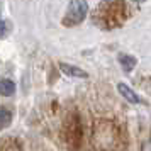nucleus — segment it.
<instances>
[{"label":"nucleus","mask_w":151,"mask_h":151,"mask_svg":"<svg viewBox=\"0 0 151 151\" xmlns=\"http://www.w3.org/2000/svg\"><path fill=\"white\" fill-rule=\"evenodd\" d=\"M87 12H88L87 0H71L68 9H66V15L63 19V24L65 26H78L85 21Z\"/></svg>","instance_id":"1"},{"label":"nucleus","mask_w":151,"mask_h":151,"mask_svg":"<svg viewBox=\"0 0 151 151\" xmlns=\"http://www.w3.org/2000/svg\"><path fill=\"white\" fill-rule=\"evenodd\" d=\"M117 92H119L127 102H131V104H143V99L137 95L132 88H129L126 83H117Z\"/></svg>","instance_id":"2"},{"label":"nucleus","mask_w":151,"mask_h":151,"mask_svg":"<svg viewBox=\"0 0 151 151\" xmlns=\"http://www.w3.org/2000/svg\"><path fill=\"white\" fill-rule=\"evenodd\" d=\"M60 70H61L65 75L75 76V78H87L88 76L87 71H83L82 68H78L75 65H68V63H60Z\"/></svg>","instance_id":"3"},{"label":"nucleus","mask_w":151,"mask_h":151,"mask_svg":"<svg viewBox=\"0 0 151 151\" xmlns=\"http://www.w3.org/2000/svg\"><path fill=\"white\" fill-rule=\"evenodd\" d=\"M119 63H121V66H122L124 71H127V73H131L132 70H134V66L137 65V60L134 58V56L131 55H119Z\"/></svg>","instance_id":"4"},{"label":"nucleus","mask_w":151,"mask_h":151,"mask_svg":"<svg viewBox=\"0 0 151 151\" xmlns=\"http://www.w3.org/2000/svg\"><path fill=\"white\" fill-rule=\"evenodd\" d=\"M15 93V83L9 78H4L0 80V95L4 97H10Z\"/></svg>","instance_id":"5"},{"label":"nucleus","mask_w":151,"mask_h":151,"mask_svg":"<svg viewBox=\"0 0 151 151\" xmlns=\"http://www.w3.org/2000/svg\"><path fill=\"white\" fill-rule=\"evenodd\" d=\"M10 122H12V114L7 109H0V129L10 126Z\"/></svg>","instance_id":"6"},{"label":"nucleus","mask_w":151,"mask_h":151,"mask_svg":"<svg viewBox=\"0 0 151 151\" xmlns=\"http://www.w3.org/2000/svg\"><path fill=\"white\" fill-rule=\"evenodd\" d=\"M7 31H9V24L4 19H0V39L7 36Z\"/></svg>","instance_id":"7"},{"label":"nucleus","mask_w":151,"mask_h":151,"mask_svg":"<svg viewBox=\"0 0 151 151\" xmlns=\"http://www.w3.org/2000/svg\"><path fill=\"white\" fill-rule=\"evenodd\" d=\"M132 2H137V4H143V2H146V0H132Z\"/></svg>","instance_id":"8"}]
</instances>
